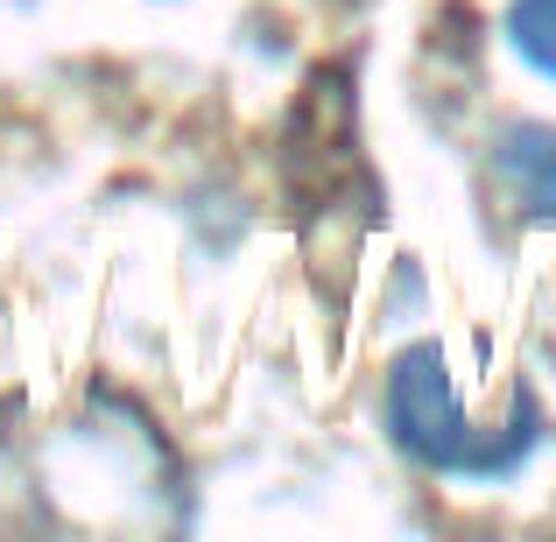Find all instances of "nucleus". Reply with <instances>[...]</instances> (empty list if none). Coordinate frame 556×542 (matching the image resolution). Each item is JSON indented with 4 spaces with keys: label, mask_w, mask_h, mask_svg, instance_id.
Instances as JSON below:
<instances>
[{
    "label": "nucleus",
    "mask_w": 556,
    "mask_h": 542,
    "mask_svg": "<svg viewBox=\"0 0 556 542\" xmlns=\"http://www.w3.org/2000/svg\"><path fill=\"white\" fill-rule=\"evenodd\" d=\"M507 42H515L543 78H556V0H515V8H507Z\"/></svg>",
    "instance_id": "7ed1b4c3"
},
{
    "label": "nucleus",
    "mask_w": 556,
    "mask_h": 542,
    "mask_svg": "<svg viewBox=\"0 0 556 542\" xmlns=\"http://www.w3.org/2000/svg\"><path fill=\"white\" fill-rule=\"evenodd\" d=\"M501 177L529 204V218H556V127H507L501 135Z\"/></svg>",
    "instance_id": "f03ea898"
},
{
    "label": "nucleus",
    "mask_w": 556,
    "mask_h": 542,
    "mask_svg": "<svg viewBox=\"0 0 556 542\" xmlns=\"http://www.w3.org/2000/svg\"><path fill=\"white\" fill-rule=\"evenodd\" d=\"M388 423H394V444H402L408 458L437 465V472H507V465L529 451V437H493L465 416L458 388H451V366H444L437 345H416V353L394 360Z\"/></svg>",
    "instance_id": "f257e3e1"
}]
</instances>
